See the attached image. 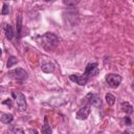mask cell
Here are the masks:
<instances>
[{"label":"cell","instance_id":"obj_11","mask_svg":"<svg viewBox=\"0 0 134 134\" xmlns=\"http://www.w3.org/2000/svg\"><path fill=\"white\" fill-rule=\"evenodd\" d=\"M0 119H1V121L4 122V124H9V122L13 121L14 117H13L12 114H8V113H1V114H0Z\"/></svg>","mask_w":134,"mask_h":134},{"label":"cell","instance_id":"obj_16","mask_svg":"<svg viewBox=\"0 0 134 134\" xmlns=\"http://www.w3.org/2000/svg\"><path fill=\"white\" fill-rule=\"evenodd\" d=\"M17 62H18V60L15 58V57H10L9 59H8V61H7V67L9 68V67H13L15 64H17Z\"/></svg>","mask_w":134,"mask_h":134},{"label":"cell","instance_id":"obj_14","mask_svg":"<svg viewBox=\"0 0 134 134\" xmlns=\"http://www.w3.org/2000/svg\"><path fill=\"white\" fill-rule=\"evenodd\" d=\"M16 28H17V37L19 38L21 35V28H22V17L19 16L17 18V22H16Z\"/></svg>","mask_w":134,"mask_h":134},{"label":"cell","instance_id":"obj_24","mask_svg":"<svg viewBox=\"0 0 134 134\" xmlns=\"http://www.w3.org/2000/svg\"><path fill=\"white\" fill-rule=\"evenodd\" d=\"M97 134H103V133H97Z\"/></svg>","mask_w":134,"mask_h":134},{"label":"cell","instance_id":"obj_6","mask_svg":"<svg viewBox=\"0 0 134 134\" xmlns=\"http://www.w3.org/2000/svg\"><path fill=\"white\" fill-rule=\"evenodd\" d=\"M91 112V108L89 105H86L84 107H82L77 112H76V118L80 119V120H84L88 117V115L90 114Z\"/></svg>","mask_w":134,"mask_h":134},{"label":"cell","instance_id":"obj_20","mask_svg":"<svg viewBox=\"0 0 134 134\" xmlns=\"http://www.w3.org/2000/svg\"><path fill=\"white\" fill-rule=\"evenodd\" d=\"M125 122H126L128 126H130V125H131V119H130V117H126V118H125Z\"/></svg>","mask_w":134,"mask_h":134},{"label":"cell","instance_id":"obj_5","mask_svg":"<svg viewBox=\"0 0 134 134\" xmlns=\"http://www.w3.org/2000/svg\"><path fill=\"white\" fill-rule=\"evenodd\" d=\"M69 80L72 82H75L80 86H84L88 83L89 77H87L84 74H71V75H69Z\"/></svg>","mask_w":134,"mask_h":134},{"label":"cell","instance_id":"obj_17","mask_svg":"<svg viewBox=\"0 0 134 134\" xmlns=\"http://www.w3.org/2000/svg\"><path fill=\"white\" fill-rule=\"evenodd\" d=\"M8 13H9V7H8V5L6 3H4L3 4V8H2V14L3 15H7Z\"/></svg>","mask_w":134,"mask_h":134},{"label":"cell","instance_id":"obj_9","mask_svg":"<svg viewBox=\"0 0 134 134\" xmlns=\"http://www.w3.org/2000/svg\"><path fill=\"white\" fill-rule=\"evenodd\" d=\"M41 69H42V71H44L46 73H50V72L54 71V65L52 63H50V62H46V63L42 64Z\"/></svg>","mask_w":134,"mask_h":134},{"label":"cell","instance_id":"obj_18","mask_svg":"<svg viewBox=\"0 0 134 134\" xmlns=\"http://www.w3.org/2000/svg\"><path fill=\"white\" fill-rule=\"evenodd\" d=\"M64 3L67 5H75L77 3V1H64Z\"/></svg>","mask_w":134,"mask_h":134},{"label":"cell","instance_id":"obj_3","mask_svg":"<svg viewBox=\"0 0 134 134\" xmlns=\"http://www.w3.org/2000/svg\"><path fill=\"white\" fill-rule=\"evenodd\" d=\"M7 75L10 76L12 79L17 80V81H23V80L27 79L28 73H27V71H25L23 68H16V69H14V70L8 71Z\"/></svg>","mask_w":134,"mask_h":134},{"label":"cell","instance_id":"obj_12","mask_svg":"<svg viewBox=\"0 0 134 134\" xmlns=\"http://www.w3.org/2000/svg\"><path fill=\"white\" fill-rule=\"evenodd\" d=\"M42 133H43V134H51V133H52V130H51V127H50L49 124H48L47 117L44 118V125H43V127H42Z\"/></svg>","mask_w":134,"mask_h":134},{"label":"cell","instance_id":"obj_22","mask_svg":"<svg viewBox=\"0 0 134 134\" xmlns=\"http://www.w3.org/2000/svg\"><path fill=\"white\" fill-rule=\"evenodd\" d=\"M30 132H31L32 134H38V132H37V130H36V129H34V130H31Z\"/></svg>","mask_w":134,"mask_h":134},{"label":"cell","instance_id":"obj_7","mask_svg":"<svg viewBox=\"0 0 134 134\" xmlns=\"http://www.w3.org/2000/svg\"><path fill=\"white\" fill-rule=\"evenodd\" d=\"M87 98L89 99L90 104H92V106L96 107V108H99L102 106V99H100V96L98 94H95V93H89L87 95Z\"/></svg>","mask_w":134,"mask_h":134},{"label":"cell","instance_id":"obj_13","mask_svg":"<svg viewBox=\"0 0 134 134\" xmlns=\"http://www.w3.org/2000/svg\"><path fill=\"white\" fill-rule=\"evenodd\" d=\"M121 109H122V111L126 112L127 114H132V113H133V106H132L130 103H128V102L121 104Z\"/></svg>","mask_w":134,"mask_h":134},{"label":"cell","instance_id":"obj_4","mask_svg":"<svg viewBox=\"0 0 134 134\" xmlns=\"http://www.w3.org/2000/svg\"><path fill=\"white\" fill-rule=\"evenodd\" d=\"M13 95H14V97L16 98L17 106L19 107V109L22 110V111L26 110L27 105H26V98H25L24 94H23V93H20V92H17V93L13 92Z\"/></svg>","mask_w":134,"mask_h":134},{"label":"cell","instance_id":"obj_10","mask_svg":"<svg viewBox=\"0 0 134 134\" xmlns=\"http://www.w3.org/2000/svg\"><path fill=\"white\" fill-rule=\"evenodd\" d=\"M4 32H5V37L8 40H12L14 38V32H13V27L9 24H5L4 26Z\"/></svg>","mask_w":134,"mask_h":134},{"label":"cell","instance_id":"obj_19","mask_svg":"<svg viewBox=\"0 0 134 134\" xmlns=\"http://www.w3.org/2000/svg\"><path fill=\"white\" fill-rule=\"evenodd\" d=\"M15 134H25V133L22 129H17V130H15Z\"/></svg>","mask_w":134,"mask_h":134},{"label":"cell","instance_id":"obj_15","mask_svg":"<svg viewBox=\"0 0 134 134\" xmlns=\"http://www.w3.org/2000/svg\"><path fill=\"white\" fill-rule=\"evenodd\" d=\"M105 98H106V102H107V104L109 105V106H113L114 104H115V96L113 95V94H111V93H107L106 94V96H105Z\"/></svg>","mask_w":134,"mask_h":134},{"label":"cell","instance_id":"obj_8","mask_svg":"<svg viewBox=\"0 0 134 134\" xmlns=\"http://www.w3.org/2000/svg\"><path fill=\"white\" fill-rule=\"evenodd\" d=\"M97 67V63H89L86 68H85V72H84V75H86L87 77L90 79V76L93 74V71L96 69Z\"/></svg>","mask_w":134,"mask_h":134},{"label":"cell","instance_id":"obj_23","mask_svg":"<svg viewBox=\"0 0 134 134\" xmlns=\"http://www.w3.org/2000/svg\"><path fill=\"white\" fill-rule=\"evenodd\" d=\"M1 53H2V51H1V48H0V54H1Z\"/></svg>","mask_w":134,"mask_h":134},{"label":"cell","instance_id":"obj_2","mask_svg":"<svg viewBox=\"0 0 134 134\" xmlns=\"http://www.w3.org/2000/svg\"><path fill=\"white\" fill-rule=\"evenodd\" d=\"M122 81V77L117 73H108L106 75V83L110 88H117Z\"/></svg>","mask_w":134,"mask_h":134},{"label":"cell","instance_id":"obj_1","mask_svg":"<svg viewBox=\"0 0 134 134\" xmlns=\"http://www.w3.org/2000/svg\"><path fill=\"white\" fill-rule=\"evenodd\" d=\"M59 44V38L52 32H46L41 37V45L46 50L54 49Z\"/></svg>","mask_w":134,"mask_h":134},{"label":"cell","instance_id":"obj_21","mask_svg":"<svg viewBox=\"0 0 134 134\" xmlns=\"http://www.w3.org/2000/svg\"><path fill=\"white\" fill-rule=\"evenodd\" d=\"M3 104H5V105H8V106H12V100L8 98V99H6V102H3Z\"/></svg>","mask_w":134,"mask_h":134}]
</instances>
